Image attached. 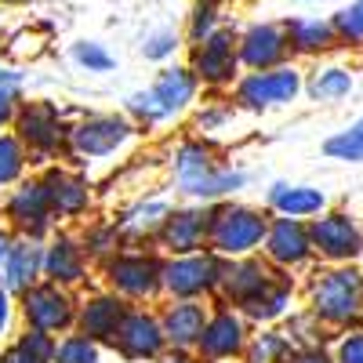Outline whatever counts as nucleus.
I'll return each instance as SVG.
<instances>
[{"mask_svg":"<svg viewBox=\"0 0 363 363\" xmlns=\"http://www.w3.org/2000/svg\"><path fill=\"white\" fill-rule=\"evenodd\" d=\"M174 174H178V189L189 193V196H200V200H215V196L236 193L240 186H244V174L222 167L218 157H215V149L203 145V142L178 145Z\"/></svg>","mask_w":363,"mask_h":363,"instance_id":"f257e3e1","label":"nucleus"},{"mask_svg":"<svg viewBox=\"0 0 363 363\" xmlns=\"http://www.w3.org/2000/svg\"><path fill=\"white\" fill-rule=\"evenodd\" d=\"M269 236V222L251 207H215L211 211V229L207 240L215 255H233V258H244L255 247H262V240Z\"/></svg>","mask_w":363,"mask_h":363,"instance_id":"f03ea898","label":"nucleus"},{"mask_svg":"<svg viewBox=\"0 0 363 363\" xmlns=\"http://www.w3.org/2000/svg\"><path fill=\"white\" fill-rule=\"evenodd\" d=\"M363 309V277L352 269L327 272L313 284V316L327 323H349Z\"/></svg>","mask_w":363,"mask_h":363,"instance_id":"7ed1b4c3","label":"nucleus"},{"mask_svg":"<svg viewBox=\"0 0 363 363\" xmlns=\"http://www.w3.org/2000/svg\"><path fill=\"white\" fill-rule=\"evenodd\" d=\"M225 269L218 255H186L164 265V287L178 294L182 301H193L196 294H207L225 280Z\"/></svg>","mask_w":363,"mask_h":363,"instance_id":"20e7f679","label":"nucleus"},{"mask_svg":"<svg viewBox=\"0 0 363 363\" xmlns=\"http://www.w3.org/2000/svg\"><path fill=\"white\" fill-rule=\"evenodd\" d=\"M22 313L29 320L33 330H44V335H55V330H66L77 313L66 291H58V284H37L22 294Z\"/></svg>","mask_w":363,"mask_h":363,"instance_id":"39448f33","label":"nucleus"},{"mask_svg":"<svg viewBox=\"0 0 363 363\" xmlns=\"http://www.w3.org/2000/svg\"><path fill=\"white\" fill-rule=\"evenodd\" d=\"M109 284L128 298H149L164 287V265L153 255H120L106 265Z\"/></svg>","mask_w":363,"mask_h":363,"instance_id":"423d86ee","label":"nucleus"},{"mask_svg":"<svg viewBox=\"0 0 363 363\" xmlns=\"http://www.w3.org/2000/svg\"><path fill=\"white\" fill-rule=\"evenodd\" d=\"M131 138V124L120 116H87L69 131V149L77 157H109Z\"/></svg>","mask_w":363,"mask_h":363,"instance_id":"0eeeda50","label":"nucleus"},{"mask_svg":"<svg viewBox=\"0 0 363 363\" xmlns=\"http://www.w3.org/2000/svg\"><path fill=\"white\" fill-rule=\"evenodd\" d=\"M18 138L40 157H51L58 145L69 138V131L62 128V116L48 102H29L18 109Z\"/></svg>","mask_w":363,"mask_h":363,"instance_id":"6e6552de","label":"nucleus"},{"mask_svg":"<svg viewBox=\"0 0 363 363\" xmlns=\"http://www.w3.org/2000/svg\"><path fill=\"white\" fill-rule=\"evenodd\" d=\"M301 87V77L291 69V66H280V69H269V73H251L236 84V99L251 106V109H265V106H280V102H291Z\"/></svg>","mask_w":363,"mask_h":363,"instance_id":"1a4fd4ad","label":"nucleus"},{"mask_svg":"<svg viewBox=\"0 0 363 363\" xmlns=\"http://www.w3.org/2000/svg\"><path fill=\"white\" fill-rule=\"evenodd\" d=\"M164 342H167L164 320L149 316V313H142V309H131V313L124 316V323H120L116 338H113V345L124 352L128 359H153V356L164 352Z\"/></svg>","mask_w":363,"mask_h":363,"instance_id":"9d476101","label":"nucleus"},{"mask_svg":"<svg viewBox=\"0 0 363 363\" xmlns=\"http://www.w3.org/2000/svg\"><path fill=\"white\" fill-rule=\"evenodd\" d=\"M309 236H313V251H320L323 258H335V262H349L363 251V233L349 215L316 218L309 225Z\"/></svg>","mask_w":363,"mask_h":363,"instance_id":"9b49d317","label":"nucleus"},{"mask_svg":"<svg viewBox=\"0 0 363 363\" xmlns=\"http://www.w3.org/2000/svg\"><path fill=\"white\" fill-rule=\"evenodd\" d=\"M51 196H48V186L44 182H26V186H18L8 200V218L29 236L37 240L48 225H51Z\"/></svg>","mask_w":363,"mask_h":363,"instance_id":"f8f14e48","label":"nucleus"},{"mask_svg":"<svg viewBox=\"0 0 363 363\" xmlns=\"http://www.w3.org/2000/svg\"><path fill=\"white\" fill-rule=\"evenodd\" d=\"M240 66V48H233L229 33H215L193 51V73L203 84H229Z\"/></svg>","mask_w":363,"mask_h":363,"instance_id":"ddd939ff","label":"nucleus"},{"mask_svg":"<svg viewBox=\"0 0 363 363\" xmlns=\"http://www.w3.org/2000/svg\"><path fill=\"white\" fill-rule=\"evenodd\" d=\"M287 48H291L287 29H280V26H251L247 33L240 37V62L251 66L255 73H269L287 55Z\"/></svg>","mask_w":363,"mask_h":363,"instance_id":"4468645a","label":"nucleus"},{"mask_svg":"<svg viewBox=\"0 0 363 363\" xmlns=\"http://www.w3.org/2000/svg\"><path fill=\"white\" fill-rule=\"evenodd\" d=\"M313 251V236L298 218H277L269 222V236H265V255L277 265H301Z\"/></svg>","mask_w":363,"mask_h":363,"instance_id":"2eb2a0df","label":"nucleus"},{"mask_svg":"<svg viewBox=\"0 0 363 363\" xmlns=\"http://www.w3.org/2000/svg\"><path fill=\"white\" fill-rule=\"evenodd\" d=\"M207 229H211V215H203V211H171L160 229V244L186 258L203 247Z\"/></svg>","mask_w":363,"mask_h":363,"instance_id":"dca6fc26","label":"nucleus"},{"mask_svg":"<svg viewBox=\"0 0 363 363\" xmlns=\"http://www.w3.org/2000/svg\"><path fill=\"white\" fill-rule=\"evenodd\" d=\"M124 316H128V309H124V301H120L116 294H99V298H91L87 306L80 309L77 327H80V335L91 338V342H113L120 323H124Z\"/></svg>","mask_w":363,"mask_h":363,"instance_id":"f3484780","label":"nucleus"},{"mask_svg":"<svg viewBox=\"0 0 363 363\" xmlns=\"http://www.w3.org/2000/svg\"><path fill=\"white\" fill-rule=\"evenodd\" d=\"M244 320L240 316H233L229 309H222V313H215L211 316V323H207V330H203V338H200V356H207V359H229V356H236L240 349H244Z\"/></svg>","mask_w":363,"mask_h":363,"instance_id":"a211bd4d","label":"nucleus"},{"mask_svg":"<svg viewBox=\"0 0 363 363\" xmlns=\"http://www.w3.org/2000/svg\"><path fill=\"white\" fill-rule=\"evenodd\" d=\"M207 323L211 316L200 301H178V306L164 313V335L174 349H189V345H200Z\"/></svg>","mask_w":363,"mask_h":363,"instance_id":"6ab92c4d","label":"nucleus"},{"mask_svg":"<svg viewBox=\"0 0 363 363\" xmlns=\"http://www.w3.org/2000/svg\"><path fill=\"white\" fill-rule=\"evenodd\" d=\"M40 269H44V247L37 244V240H22V244L11 247L4 269H0V272H4V287L26 294L29 287H37Z\"/></svg>","mask_w":363,"mask_h":363,"instance_id":"aec40b11","label":"nucleus"},{"mask_svg":"<svg viewBox=\"0 0 363 363\" xmlns=\"http://www.w3.org/2000/svg\"><path fill=\"white\" fill-rule=\"evenodd\" d=\"M48 186V196H51V211L55 215H66V218H77L87 211L91 203V193H87V182L73 171H51L44 178Z\"/></svg>","mask_w":363,"mask_h":363,"instance_id":"412c9836","label":"nucleus"},{"mask_svg":"<svg viewBox=\"0 0 363 363\" xmlns=\"http://www.w3.org/2000/svg\"><path fill=\"white\" fill-rule=\"evenodd\" d=\"M149 95H153V102L160 109V120L171 113H182L196 95V73L193 69H164Z\"/></svg>","mask_w":363,"mask_h":363,"instance_id":"4be33fe9","label":"nucleus"},{"mask_svg":"<svg viewBox=\"0 0 363 363\" xmlns=\"http://www.w3.org/2000/svg\"><path fill=\"white\" fill-rule=\"evenodd\" d=\"M269 284H272L269 269H265L262 262H251V258L229 265V269H225V280H222L225 294L236 301V306H247V301H251L255 294H262Z\"/></svg>","mask_w":363,"mask_h":363,"instance_id":"5701e85b","label":"nucleus"},{"mask_svg":"<svg viewBox=\"0 0 363 363\" xmlns=\"http://www.w3.org/2000/svg\"><path fill=\"white\" fill-rule=\"evenodd\" d=\"M44 272L51 284H77L84 277V247H77L69 236H58L44 251Z\"/></svg>","mask_w":363,"mask_h":363,"instance_id":"b1692460","label":"nucleus"},{"mask_svg":"<svg viewBox=\"0 0 363 363\" xmlns=\"http://www.w3.org/2000/svg\"><path fill=\"white\" fill-rule=\"evenodd\" d=\"M269 203L280 211L284 218H301V215H320L327 207V196L309 186H272Z\"/></svg>","mask_w":363,"mask_h":363,"instance_id":"393cba45","label":"nucleus"},{"mask_svg":"<svg viewBox=\"0 0 363 363\" xmlns=\"http://www.w3.org/2000/svg\"><path fill=\"white\" fill-rule=\"evenodd\" d=\"M338 40L335 22H320V18H291L287 22V44L294 51H327Z\"/></svg>","mask_w":363,"mask_h":363,"instance_id":"a878e982","label":"nucleus"},{"mask_svg":"<svg viewBox=\"0 0 363 363\" xmlns=\"http://www.w3.org/2000/svg\"><path fill=\"white\" fill-rule=\"evenodd\" d=\"M287 301H291V284L272 280L262 294H255L247 306H240V309H244V316H251V320H277L287 309Z\"/></svg>","mask_w":363,"mask_h":363,"instance_id":"bb28decb","label":"nucleus"},{"mask_svg":"<svg viewBox=\"0 0 363 363\" xmlns=\"http://www.w3.org/2000/svg\"><path fill=\"white\" fill-rule=\"evenodd\" d=\"M167 215H171V211H167V203H160V200H153V203H142V207L128 211V215L120 218V233H128V236L157 233V236H160V229H164Z\"/></svg>","mask_w":363,"mask_h":363,"instance_id":"cd10ccee","label":"nucleus"},{"mask_svg":"<svg viewBox=\"0 0 363 363\" xmlns=\"http://www.w3.org/2000/svg\"><path fill=\"white\" fill-rule=\"evenodd\" d=\"M323 153L335 157V160H352V164H359V160H363V120H356L349 131L327 138Z\"/></svg>","mask_w":363,"mask_h":363,"instance_id":"c85d7f7f","label":"nucleus"},{"mask_svg":"<svg viewBox=\"0 0 363 363\" xmlns=\"http://www.w3.org/2000/svg\"><path fill=\"white\" fill-rule=\"evenodd\" d=\"M55 363H99V342L84 335H69L55 345Z\"/></svg>","mask_w":363,"mask_h":363,"instance_id":"c756f323","label":"nucleus"},{"mask_svg":"<svg viewBox=\"0 0 363 363\" xmlns=\"http://www.w3.org/2000/svg\"><path fill=\"white\" fill-rule=\"evenodd\" d=\"M26 167V149H22V138L15 135H0V186L15 182Z\"/></svg>","mask_w":363,"mask_h":363,"instance_id":"7c9ffc66","label":"nucleus"},{"mask_svg":"<svg viewBox=\"0 0 363 363\" xmlns=\"http://www.w3.org/2000/svg\"><path fill=\"white\" fill-rule=\"evenodd\" d=\"M291 352V338L287 335H262L251 345V363H287Z\"/></svg>","mask_w":363,"mask_h":363,"instance_id":"2f4dec72","label":"nucleus"},{"mask_svg":"<svg viewBox=\"0 0 363 363\" xmlns=\"http://www.w3.org/2000/svg\"><path fill=\"white\" fill-rule=\"evenodd\" d=\"M352 91V77L345 69H323L313 84H309V95L313 99H342Z\"/></svg>","mask_w":363,"mask_h":363,"instance_id":"473e14b6","label":"nucleus"},{"mask_svg":"<svg viewBox=\"0 0 363 363\" xmlns=\"http://www.w3.org/2000/svg\"><path fill=\"white\" fill-rule=\"evenodd\" d=\"M335 29H338V40H345V44L363 40V0H352L345 11L335 15Z\"/></svg>","mask_w":363,"mask_h":363,"instance_id":"72a5a7b5","label":"nucleus"},{"mask_svg":"<svg viewBox=\"0 0 363 363\" xmlns=\"http://www.w3.org/2000/svg\"><path fill=\"white\" fill-rule=\"evenodd\" d=\"M215 22H218L215 4H211V0H200L196 11H193V22H189V37H193V44H203L207 37H215V33H218Z\"/></svg>","mask_w":363,"mask_h":363,"instance_id":"f704fd0d","label":"nucleus"},{"mask_svg":"<svg viewBox=\"0 0 363 363\" xmlns=\"http://www.w3.org/2000/svg\"><path fill=\"white\" fill-rule=\"evenodd\" d=\"M73 58L84 66V69H91V73H106V69H113V55L102 48V44H77L73 48Z\"/></svg>","mask_w":363,"mask_h":363,"instance_id":"c9c22d12","label":"nucleus"},{"mask_svg":"<svg viewBox=\"0 0 363 363\" xmlns=\"http://www.w3.org/2000/svg\"><path fill=\"white\" fill-rule=\"evenodd\" d=\"M116 240H120L116 225H99L84 236V251L87 255H109V251H116Z\"/></svg>","mask_w":363,"mask_h":363,"instance_id":"e433bc0d","label":"nucleus"},{"mask_svg":"<svg viewBox=\"0 0 363 363\" xmlns=\"http://www.w3.org/2000/svg\"><path fill=\"white\" fill-rule=\"evenodd\" d=\"M338 363H363V330L342 338V345H338Z\"/></svg>","mask_w":363,"mask_h":363,"instance_id":"4c0bfd02","label":"nucleus"},{"mask_svg":"<svg viewBox=\"0 0 363 363\" xmlns=\"http://www.w3.org/2000/svg\"><path fill=\"white\" fill-rule=\"evenodd\" d=\"M174 48H178L174 33H157V37L145 40V58H164V55H171Z\"/></svg>","mask_w":363,"mask_h":363,"instance_id":"58836bf2","label":"nucleus"},{"mask_svg":"<svg viewBox=\"0 0 363 363\" xmlns=\"http://www.w3.org/2000/svg\"><path fill=\"white\" fill-rule=\"evenodd\" d=\"M0 363H48V359H40V356H33V352H29V349H22L18 342L4 352V356H0Z\"/></svg>","mask_w":363,"mask_h":363,"instance_id":"ea45409f","label":"nucleus"},{"mask_svg":"<svg viewBox=\"0 0 363 363\" xmlns=\"http://www.w3.org/2000/svg\"><path fill=\"white\" fill-rule=\"evenodd\" d=\"M15 116V87H0V124Z\"/></svg>","mask_w":363,"mask_h":363,"instance_id":"a19ab883","label":"nucleus"},{"mask_svg":"<svg viewBox=\"0 0 363 363\" xmlns=\"http://www.w3.org/2000/svg\"><path fill=\"white\" fill-rule=\"evenodd\" d=\"M287 363H335L327 352H320V349H301V352H294Z\"/></svg>","mask_w":363,"mask_h":363,"instance_id":"79ce46f5","label":"nucleus"},{"mask_svg":"<svg viewBox=\"0 0 363 363\" xmlns=\"http://www.w3.org/2000/svg\"><path fill=\"white\" fill-rule=\"evenodd\" d=\"M8 320H11V291H8V287H0V335H4Z\"/></svg>","mask_w":363,"mask_h":363,"instance_id":"37998d69","label":"nucleus"},{"mask_svg":"<svg viewBox=\"0 0 363 363\" xmlns=\"http://www.w3.org/2000/svg\"><path fill=\"white\" fill-rule=\"evenodd\" d=\"M11 247H15V244H11V236H8L4 229H0V269H4V262H8V255H11Z\"/></svg>","mask_w":363,"mask_h":363,"instance_id":"c03bdc74","label":"nucleus"},{"mask_svg":"<svg viewBox=\"0 0 363 363\" xmlns=\"http://www.w3.org/2000/svg\"><path fill=\"white\" fill-rule=\"evenodd\" d=\"M164 363H189L186 356H171V359H164Z\"/></svg>","mask_w":363,"mask_h":363,"instance_id":"a18cd8bd","label":"nucleus"},{"mask_svg":"<svg viewBox=\"0 0 363 363\" xmlns=\"http://www.w3.org/2000/svg\"><path fill=\"white\" fill-rule=\"evenodd\" d=\"M4 4H18V0H4Z\"/></svg>","mask_w":363,"mask_h":363,"instance_id":"49530a36","label":"nucleus"},{"mask_svg":"<svg viewBox=\"0 0 363 363\" xmlns=\"http://www.w3.org/2000/svg\"><path fill=\"white\" fill-rule=\"evenodd\" d=\"M0 77H4V73H0Z\"/></svg>","mask_w":363,"mask_h":363,"instance_id":"de8ad7c7","label":"nucleus"}]
</instances>
